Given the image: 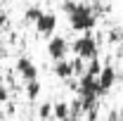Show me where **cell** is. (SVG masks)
<instances>
[{
  "instance_id": "obj_9",
  "label": "cell",
  "mask_w": 123,
  "mask_h": 121,
  "mask_svg": "<svg viewBox=\"0 0 123 121\" xmlns=\"http://www.w3.org/2000/svg\"><path fill=\"white\" fill-rule=\"evenodd\" d=\"M24 93H26V97H29V100H38V97H40V93H43L40 81H38V78H36V81H26V88H24Z\"/></svg>"
},
{
  "instance_id": "obj_13",
  "label": "cell",
  "mask_w": 123,
  "mask_h": 121,
  "mask_svg": "<svg viewBox=\"0 0 123 121\" xmlns=\"http://www.w3.org/2000/svg\"><path fill=\"white\" fill-rule=\"evenodd\" d=\"M107 121H123V112H109Z\"/></svg>"
},
{
  "instance_id": "obj_11",
  "label": "cell",
  "mask_w": 123,
  "mask_h": 121,
  "mask_svg": "<svg viewBox=\"0 0 123 121\" xmlns=\"http://www.w3.org/2000/svg\"><path fill=\"white\" fill-rule=\"evenodd\" d=\"M50 116H52V105H50V102H43L40 109H38V119H40V121H47Z\"/></svg>"
},
{
  "instance_id": "obj_6",
  "label": "cell",
  "mask_w": 123,
  "mask_h": 121,
  "mask_svg": "<svg viewBox=\"0 0 123 121\" xmlns=\"http://www.w3.org/2000/svg\"><path fill=\"white\" fill-rule=\"evenodd\" d=\"M33 26H36V31H38L40 36L50 38V36H55V31H57V14H55V12H43Z\"/></svg>"
},
{
  "instance_id": "obj_15",
  "label": "cell",
  "mask_w": 123,
  "mask_h": 121,
  "mask_svg": "<svg viewBox=\"0 0 123 121\" xmlns=\"http://www.w3.org/2000/svg\"><path fill=\"white\" fill-rule=\"evenodd\" d=\"M5 60V47H2V43H0V62Z\"/></svg>"
},
{
  "instance_id": "obj_16",
  "label": "cell",
  "mask_w": 123,
  "mask_h": 121,
  "mask_svg": "<svg viewBox=\"0 0 123 121\" xmlns=\"http://www.w3.org/2000/svg\"><path fill=\"white\" fill-rule=\"evenodd\" d=\"M0 83H2V71H0Z\"/></svg>"
},
{
  "instance_id": "obj_7",
  "label": "cell",
  "mask_w": 123,
  "mask_h": 121,
  "mask_svg": "<svg viewBox=\"0 0 123 121\" xmlns=\"http://www.w3.org/2000/svg\"><path fill=\"white\" fill-rule=\"evenodd\" d=\"M52 71H55V76H57V78H62V81H69L71 76H76L74 62L69 60V57H66V60H59V62H55V69H52Z\"/></svg>"
},
{
  "instance_id": "obj_12",
  "label": "cell",
  "mask_w": 123,
  "mask_h": 121,
  "mask_svg": "<svg viewBox=\"0 0 123 121\" xmlns=\"http://www.w3.org/2000/svg\"><path fill=\"white\" fill-rule=\"evenodd\" d=\"M7 100H10V88L5 83H0V105H5Z\"/></svg>"
},
{
  "instance_id": "obj_14",
  "label": "cell",
  "mask_w": 123,
  "mask_h": 121,
  "mask_svg": "<svg viewBox=\"0 0 123 121\" xmlns=\"http://www.w3.org/2000/svg\"><path fill=\"white\" fill-rule=\"evenodd\" d=\"M7 24V12L2 10V5H0V26H5Z\"/></svg>"
},
{
  "instance_id": "obj_3",
  "label": "cell",
  "mask_w": 123,
  "mask_h": 121,
  "mask_svg": "<svg viewBox=\"0 0 123 121\" xmlns=\"http://www.w3.org/2000/svg\"><path fill=\"white\" fill-rule=\"evenodd\" d=\"M69 40L64 38V36H50L47 38V57L52 62H59V60H66L69 57Z\"/></svg>"
},
{
  "instance_id": "obj_17",
  "label": "cell",
  "mask_w": 123,
  "mask_h": 121,
  "mask_svg": "<svg viewBox=\"0 0 123 121\" xmlns=\"http://www.w3.org/2000/svg\"><path fill=\"white\" fill-rule=\"evenodd\" d=\"M118 78H121V81H123V74H118Z\"/></svg>"
},
{
  "instance_id": "obj_1",
  "label": "cell",
  "mask_w": 123,
  "mask_h": 121,
  "mask_svg": "<svg viewBox=\"0 0 123 121\" xmlns=\"http://www.w3.org/2000/svg\"><path fill=\"white\" fill-rule=\"evenodd\" d=\"M64 12L69 14V24L71 29L78 33H92V29L97 26V14L90 5L85 2H74V0H66L64 2Z\"/></svg>"
},
{
  "instance_id": "obj_5",
  "label": "cell",
  "mask_w": 123,
  "mask_h": 121,
  "mask_svg": "<svg viewBox=\"0 0 123 121\" xmlns=\"http://www.w3.org/2000/svg\"><path fill=\"white\" fill-rule=\"evenodd\" d=\"M14 71L24 78V83H26V81H36V78H38V67H36V62L31 60V57H26V55H19V57H17Z\"/></svg>"
},
{
  "instance_id": "obj_8",
  "label": "cell",
  "mask_w": 123,
  "mask_h": 121,
  "mask_svg": "<svg viewBox=\"0 0 123 121\" xmlns=\"http://www.w3.org/2000/svg\"><path fill=\"white\" fill-rule=\"evenodd\" d=\"M52 116L57 121H71V107H69V102H55L52 105Z\"/></svg>"
},
{
  "instance_id": "obj_4",
  "label": "cell",
  "mask_w": 123,
  "mask_h": 121,
  "mask_svg": "<svg viewBox=\"0 0 123 121\" xmlns=\"http://www.w3.org/2000/svg\"><path fill=\"white\" fill-rule=\"evenodd\" d=\"M118 81V71L111 67V64H104L97 74V88H99V95H107Z\"/></svg>"
},
{
  "instance_id": "obj_2",
  "label": "cell",
  "mask_w": 123,
  "mask_h": 121,
  "mask_svg": "<svg viewBox=\"0 0 123 121\" xmlns=\"http://www.w3.org/2000/svg\"><path fill=\"white\" fill-rule=\"evenodd\" d=\"M71 50L78 60L83 62H90V60H97V52H99V45H97V38L92 33H80L76 40L71 43Z\"/></svg>"
},
{
  "instance_id": "obj_10",
  "label": "cell",
  "mask_w": 123,
  "mask_h": 121,
  "mask_svg": "<svg viewBox=\"0 0 123 121\" xmlns=\"http://www.w3.org/2000/svg\"><path fill=\"white\" fill-rule=\"evenodd\" d=\"M40 14H43V10H40V7H36V5H31L29 10L24 12V19H26V24H36Z\"/></svg>"
}]
</instances>
